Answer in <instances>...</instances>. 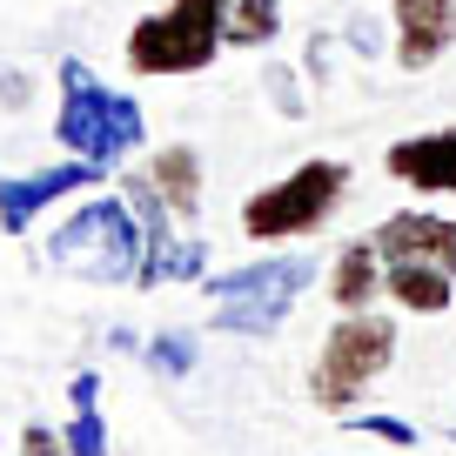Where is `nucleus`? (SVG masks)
I'll use <instances>...</instances> for the list:
<instances>
[{
    "mask_svg": "<svg viewBox=\"0 0 456 456\" xmlns=\"http://www.w3.org/2000/svg\"><path fill=\"white\" fill-rule=\"evenodd\" d=\"M47 262L81 282H142L148 269V228L134 201H87L47 235Z\"/></svg>",
    "mask_w": 456,
    "mask_h": 456,
    "instance_id": "f257e3e1",
    "label": "nucleus"
},
{
    "mask_svg": "<svg viewBox=\"0 0 456 456\" xmlns=\"http://www.w3.org/2000/svg\"><path fill=\"white\" fill-rule=\"evenodd\" d=\"M61 114H54V134L68 155L94 161V168H108V161H121L128 148H142V108H134L128 94H114V87L94 81V68L87 61H61Z\"/></svg>",
    "mask_w": 456,
    "mask_h": 456,
    "instance_id": "f03ea898",
    "label": "nucleus"
},
{
    "mask_svg": "<svg viewBox=\"0 0 456 456\" xmlns=\"http://www.w3.org/2000/svg\"><path fill=\"white\" fill-rule=\"evenodd\" d=\"M389 362H396V322L356 309L322 336V356H315V370H309V396L322 403L329 416H342Z\"/></svg>",
    "mask_w": 456,
    "mask_h": 456,
    "instance_id": "7ed1b4c3",
    "label": "nucleus"
},
{
    "mask_svg": "<svg viewBox=\"0 0 456 456\" xmlns=\"http://www.w3.org/2000/svg\"><path fill=\"white\" fill-rule=\"evenodd\" d=\"M228 47L222 34V0H168L161 14L134 20L128 34V68L134 74H201Z\"/></svg>",
    "mask_w": 456,
    "mask_h": 456,
    "instance_id": "20e7f679",
    "label": "nucleus"
},
{
    "mask_svg": "<svg viewBox=\"0 0 456 456\" xmlns=\"http://www.w3.org/2000/svg\"><path fill=\"white\" fill-rule=\"evenodd\" d=\"M315 262L309 256H275V262H248V269L215 282V329L235 336H275L296 309V296L309 289Z\"/></svg>",
    "mask_w": 456,
    "mask_h": 456,
    "instance_id": "39448f33",
    "label": "nucleus"
},
{
    "mask_svg": "<svg viewBox=\"0 0 456 456\" xmlns=\"http://www.w3.org/2000/svg\"><path fill=\"white\" fill-rule=\"evenodd\" d=\"M342 182H349V168H342V161H302L289 182H269L262 195H248L242 228L256 235V242H289V235H315V228L336 215Z\"/></svg>",
    "mask_w": 456,
    "mask_h": 456,
    "instance_id": "423d86ee",
    "label": "nucleus"
},
{
    "mask_svg": "<svg viewBox=\"0 0 456 456\" xmlns=\"http://www.w3.org/2000/svg\"><path fill=\"white\" fill-rule=\"evenodd\" d=\"M376 256L403 262V269H436L456 282V222L450 215H423V208H403L389 222H376Z\"/></svg>",
    "mask_w": 456,
    "mask_h": 456,
    "instance_id": "0eeeda50",
    "label": "nucleus"
},
{
    "mask_svg": "<svg viewBox=\"0 0 456 456\" xmlns=\"http://www.w3.org/2000/svg\"><path fill=\"white\" fill-rule=\"evenodd\" d=\"M396 14V61L403 68H429L456 47V0H389Z\"/></svg>",
    "mask_w": 456,
    "mask_h": 456,
    "instance_id": "6e6552de",
    "label": "nucleus"
},
{
    "mask_svg": "<svg viewBox=\"0 0 456 456\" xmlns=\"http://www.w3.org/2000/svg\"><path fill=\"white\" fill-rule=\"evenodd\" d=\"M389 175L410 182L416 195H456V128L396 142V148H389Z\"/></svg>",
    "mask_w": 456,
    "mask_h": 456,
    "instance_id": "1a4fd4ad",
    "label": "nucleus"
},
{
    "mask_svg": "<svg viewBox=\"0 0 456 456\" xmlns=\"http://www.w3.org/2000/svg\"><path fill=\"white\" fill-rule=\"evenodd\" d=\"M81 182H101V168L94 161H61V168H41V175H28V182H7V195H0V228H28L34 215L47 208V201H61V195H74Z\"/></svg>",
    "mask_w": 456,
    "mask_h": 456,
    "instance_id": "9d476101",
    "label": "nucleus"
},
{
    "mask_svg": "<svg viewBox=\"0 0 456 456\" xmlns=\"http://www.w3.org/2000/svg\"><path fill=\"white\" fill-rule=\"evenodd\" d=\"M329 296H336V309L342 315H356V309H370L376 296H383V256H376V242L362 235V242H349L336 256V275H329Z\"/></svg>",
    "mask_w": 456,
    "mask_h": 456,
    "instance_id": "9b49d317",
    "label": "nucleus"
},
{
    "mask_svg": "<svg viewBox=\"0 0 456 456\" xmlns=\"http://www.w3.org/2000/svg\"><path fill=\"white\" fill-rule=\"evenodd\" d=\"M148 182L161 188V201H168L175 215L195 222V208H201V161H195V148H161L155 168H148Z\"/></svg>",
    "mask_w": 456,
    "mask_h": 456,
    "instance_id": "f8f14e48",
    "label": "nucleus"
},
{
    "mask_svg": "<svg viewBox=\"0 0 456 456\" xmlns=\"http://www.w3.org/2000/svg\"><path fill=\"white\" fill-rule=\"evenodd\" d=\"M74 423H68V456H108V423H101V376L81 370L68 389Z\"/></svg>",
    "mask_w": 456,
    "mask_h": 456,
    "instance_id": "ddd939ff",
    "label": "nucleus"
},
{
    "mask_svg": "<svg viewBox=\"0 0 456 456\" xmlns=\"http://www.w3.org/2000/svg\"><path fill=\"white\" fill-rule=\"evenodd\" d=\"M222 34L235 47H269L282 34V7L275 0H222Z\"/></svg>",
    "mask_w": 456,
    "mask_h": 456,
    "instance_id": "4468645a",
    "label": "nucleus"
},
{
    "mask_svg": "<svg viewBox=\"0 0 456 456\" xmlns=\"http://www.w3.org/2000/svg\"><path fill=\"white\" fill-rule=\"evenodd\" d=\"M148 370H155V376H188V370H195V336H175V329L155 336V342H148Z\"/></svg>",
    "mask_w": 456,
    "mask_h": 456,
    "instance_id": "2eb2a0df",
    "label": "nucleus"
},
{
    "mask_svg": "<svg viewBox=\"0 0 456 456\" xmlns=\"http://www.w3.org/2000/svg\"><path fill=\"white\" fill-rule=\"evenodd\" d=\"M349 429H356V436H376V443H396V450L416 443V429L403 423V416H349Z\"/></svg>",
    "mask_w": 456,
    "mask_h": 456,
    "instance_id": "dca6fc26",
    "label": "nucleus"
},
{
    "mask_svg": "<svg viewBox=\"0 0 456 456\" xmlns=\"http://www.w3.org/2000/svg\"><path fill=\"white\" fill-rule=\"evenodd\" d=\"M20 450H28V456H68V436H54V429L28 423V436H20Z\"/></svg>",
    "mask_w": 456,
    "mask_h": 456,
    "instance_id": "f3484780",
    "label": "nucleus"
},
{
    "mask_svg": "<svg viewBox=\"0 0 456 456\" xmlns=\"http://www.w3.org/2000/svg\"><path fill=\"white\" fill-rule=\"evenodd\" d=\"M0 195H7V182H0Z\"/></svg>",
    "mask_w": 456,
    "mask_h": 456,
    "instance_id": "a211bd4d",
    "label": "nucleus"
}]
</instances>
